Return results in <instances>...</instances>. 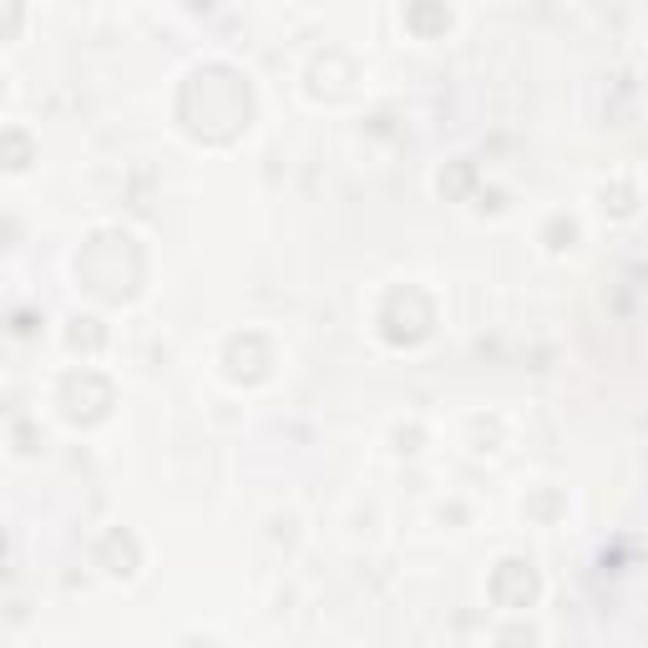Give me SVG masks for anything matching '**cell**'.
Masks as SVG:
<instances>
[{"label": "cell", "instance_id": "6da1fadb", "mask_svg": "<svg viewBox=\"0 0 648 648\" xmlns=\"http://www.w3.org/2000/svg\"><path fill=\"white\" fill-rule=\"evenodd\" d=\"M431 325H436V309H431V299H425L416 284L396 289L380 309V334L390 344H421L425 334H431Z\"/></svg>", "mask_w": 648, "mask_h": 648}, {"label": "cell", "instance_id": "ba28073f", "mask_svg": "<svg viewBox=\"0 0 648 648\" xmlns=\"http://www.w3.org/2000/svg\"><path fill=\"white\" fill-rule=\"evenodd\" d=\"M572 243H578V224L557 213L553 224H547V249H553V253H562V249H572Z\"/></svg>", "mask_w": 648, "mask_h": 648}, {"label": "cell", "instance_id": "30bf717a", "mask_svg": "<svg viewBox=\"0 0 648 648\" xmlns=\"http://www.w3.org/2000/svg\"><path fill=\"white\" fill-rule=\"evenodd\" d=\"M532 512H543V516H553V512H557V497H543V502H532Z\"/></svg>", "mask_w": 648, "mask_h": 648}, {"label": "cell", "instance_id": "8992f818", "mask_svg": "<svg viewBox=\"0 0 648 648\" xmlns=\"http://www.w3.org/2000/svg\"><path fill=\"white\" fill-rule=\"evenodd\" d=\"M67 344H71V350H87V355H96V350H102V344H106V334H102V319H71Z\"/></svg>", "mask_w": 648, "mask_h": 648}, {"label": "cell", "instance_id": "3957f363", "mask_svg": "<svg viewBox=\"0 0 648 648\" xmlns=\"http://www.w3.org/2000/svg\"><path fill=\"white\" fill-rule=\"evenodd\" d=\"M537 588H543V582H537L532 562H522V557H507L502 568L491 572V603L507 613L532 609V603H537Z\"/></svg>", "mask_w": 648, "mask_h": 648}, {"label": "cell", "instance_id": "7a4b0ae2", "mask_svg": "<svg viewBox=\"0 0 648 648\" xmlns=\"http://www.w3.org/2000/svg\"><path fill=\"white\" fill-rule=\"evenodd\" d=\"M106 410H112V385L96 371H71L61 380V416L71 425H96Z\"/></svg>", "mask_w": 648, "mask_h": 648}, {"label": "cell", "instance_id": "5b68a950", "mask_svg": "<svg viewBox=\"0 0 648 648\" xmlns=\"http://www.w3.org/2000/svg\"><path fill=\"white\" fill-rule=\"evenodd\" d=\"M406 26L416 31V36H441V31L451 26V5L446 0H410V11H406Z\"/></svg>", "mask_w": 648, "mask_h": 648}, {"label": "cell", "instance_id": "52a82bcc", "mask_svg": "<svg viewBox=\"0 0 648 648\" xmlns=\"http://www.w3.org/2000/svg\"><path fill=\"white\" fill-rule=\"evenodd\" d=\"M471 178H477V172H471V162H451L446 172H441V193H446V198H462L466 187H471Z\"/></svg>", "mask_w": 648, "mask_h": 648}, {"label": "cell", "instance_id": "9c48e42d", "mask_svg": "<svg viewBox=\"0 0 648 648\" xmlns=\"http://www.w3.org/2000/svg\"><path fill=\"white\" fill-rule=\"evenodd\" d=\"M5 143H11V168L21 172V168H26V137H21V133H11Z\"/></svg>", "mask_w": 648, "mask_h": 648}, {"label": "cell", "instance_id": "277c9868", "mask_svg": "<svg viewBox=\"0 0 648 648\" xmlns=\"http://www.w3.org/2000/svg\"><path fill=\"white\" fill-rule=\"evenodd\" d=\"M137 557H143V553H137V537H133V532H122V527L106 532L102 543H96V568L112 572V578H133Z\"/></svg>", "mask_w": 648, "mask_h": 648}]
</instances>
